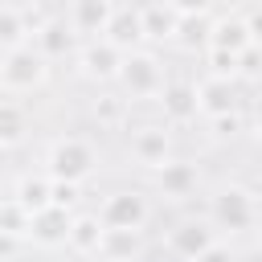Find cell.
<instances>
[{
  "mask_svg": "<svg viewBox=\"0 0 262 262\" xmlns=\"http://www.w3.org/2000/svg\"><path fill=\"white\" fill-rule=\"evenodd\" d=\"M98 172V147L86 135H57L45 147V176L66 184H86Z\"/></svg>",
  "mask_w": 262,
  "mask_h": 262,
  "instance_id": "6da1fadb",
  "label": "cell"
},
{
  "mask_svg": "<svg viewBox=\"0 0 262 262\" xmlns=\"http://www.w3.org/2000/svg\"><path fill=\"white\" fill-rule=\"evenodd\" d=\"M164 82H168V66L160 61V53H151V49L123 53V66H119L115 86L127 98V106L131 102H156L160 90H164Z\"/></svg>",
  "mask_w": 262,
  "mask_h": 262,
  "instance_id": "7a4b0ae2",
  "label": "cell"
},
{
  "mask_svg": "<svg viewBox=\"0 0 262 262\" xmlns=\"http://www.w3.org/2000/svg\"><path fill=\"white\" fill-rule=\"evenodd\" d=\"M209 225L217 233H254L258 225V201L246 184H221L209 196Z\"/></svg>",
  "mask_w": 262,
  "mask_h": 262,
  "instance_id": "3957f363",
  "label": "cell"
},
{
  "mask_svg": "<svg viewBox=\"0 0 262 262\" xmlns=\"http://www.w3.org/2000/svg\"><path fill=\"white\" fill-rule=\"evenodd\" d=\"M49 82V61L33 49V45H16L8 53H0V90L8 98L16 94H33Z\"/></svg>",
  "mask_w": 262,
  "mask_h": 262,
  "instance_id": "277c9868",
  "label": "cell"
},
{
  "mask_svg": "<svg viewBox=\"0 0 262 262\" xmlns=\"http://www.w3.org/2000/svg\"><path fill=\"white\" fill-rule=\"evenodd\" d=\"M102 229H135L143 233L147 221H151V196L143 188H115L102 196V205L94 209Z\"/></svg>",
  "mask_w": 262,
  "mask_h": 262,
  "instance_id": "5b68a950",
  "label": "cell"
},
{
  "mask_svg": "<svg viewBox=\"0 0 262 262\" xmlns=\"http://www.w3.org/2000/svg\"><path fill=\"white\" fill-rule=\"evenodd\" d=\"M172 156H176V147H172V127H168V123H139V127H127V160L139 164L143 172L164 168Z\"/></svg>",
  "mask_w": 262,
  "mask_h": 262,
  "instance_id": "8992f818",
  "label": "cell"
},
{
  "mask_svg": "<svg viewBox=\"0 0 262 262\" xmlns=\"http://www.w3.org/2000/svg\"><path fill=\"white\" fill-rule=\"evenodd\" d=\"M201 188V164L196 160H184V156H172L164 168L151 172V192L160 201H172V205H184L192 201Z\"/></svg>",
  "mask_w": 262,
  "mask_h": 262,
  "instance_id": "52a82bcc",
  "label": "cell"
},
{
  "mask_svg": "<svg viewBox=\"0 0 262 262\" xmlns=\"http://www.w3.org/2000/svg\"><path fill=\"white\" fill-rule=\"evenodd\" d=\"M213 242H221V237H217V229L209 225V217H184V221H176V225L164 233V250H168L176 262H196Z\"/></svg>",
  "mask_w": 262,
  "mask_h": 262,
  "instance_id": "ba28073f",
  "label": "cell"
},
{
  "mask_svg": "<svg viewBox=\"0 0 262 262\" xmlns=\"http://www.w3.org/2000/svg\"><path fill=\"white\" fill-rule=\"evenodd\" d=\"M74 57H78V74H82L86 82H98V86L115 82V78H119V66H123V49H119V45H111L106 37L82 41Z\"/></svg>",
  "mask_w": 262,
  "mask_h": 262,
  "instance_id": "9c48e42d",
  "label": "cell"
},
{
  "mask_svg": "<svg viewBox=\"0 0 262 262\" xmlns=\"http://www.w3.org/2000/svg\"><path fill=\"white\" fill-rule=\"evenodd\" d=\"M156 106H160V123H168L172 131L196 123V115H201L196 111V86L188 78H168L160 98H156Z\"/></svg>",
  "mask_w": 262,
  "mask_h": 262,
  "instance_id": "30bf717a",
  "label": "cell"
},
{
  "mask_svg": "<svg viewBox=\"0 0 262 262\" xmlns=\"http://www.w3.org/2000/svg\"><path fill=\"white\" fill-rule=\"evenodd\" d=\"M196 86V111L205 119H221V115H237V102H242V86L237 78H217V74H205Z\"/></svg>",
  "mask_w": 262,
  "mask_h": 262,
  "instance_id": "8fae6325",
  "label": "cell"
},
{
  "mask_svg": "<svg viewBox=\"0 0 262 262\" xmlns=\"http://www.w3.org/2000/svg\"><path fill=\"white\" fill-rule=\"evenodd\" d=\"M115 0H70V8L61 12L66 16V25H70V33L78 37V45L82 41H94V37H102L106 33V25H111V16H115Z\"/></svg>",
  "mask_w": 262,
  "mask_h": 262,
  "instance_id": "7c38bea8",
  "label": "cell"
},
{
  "mask_svg": "<svg viewBox=\"0 0 262 262\" xmlns=\"http://www.w3.org/2000/svg\"><path fill=\"white\" fill-rule=\"evenodd\" d=\"M250 45H254V37H250V25H246V16H242V12L213 16V25H209V45H205V49H221V53L242 57Z\"/></svg>",
  "mask_w": 262,
  "mask_h": 262,
  "instance_id": "4fadbf2b",
  "label": "cell"
},
{
  "mask_svg": "<svg viewBox=\"0 0 262 262\" xmlns=\"http://www.w3.org/2000/svg\"><path fill=\"white\" fill-rule=\"evenodd\" d=\"M70 217H74V213L57 209V205H49V209L33 213V221H29V242H33V246H41V250H66Z\"/></svg>",
  "mask_w": 262,
  "mask_h": 262,
  "instance_id": "5bb4252c",
  "label": "cell"
},
{
  "mask_svg": "<svg viewBox=\"0 0 262 262\" xmlns=\"http://www.w3.org/2000/svg\"><path fill=\"white\" fill-rule=\"evenodd\" d=\"M74 33H70V25H66V16H49V20H41V25H33V37H29V45L45 57V61H57V57H66L70 49H74Z\"/></svg>",
  "mask_w": 262,
  "mask_h": 262,
  "instance_id": "9a60e30c",
  "label": "cell"
},
{
  "mask_svg": "<svg viewBox=\"0 0 262 262\" xmlns=\"http://www.w3.org/2000/svg\"><path fill=\"white\" fill-rule=\"evenodd\" d=\"M111 45H119L123 53H131V49H143V25H139V4H131V8H115V16H111V25H106V33H102Z\"/></svg>",
  "mask_w": 262,
  "mask_h": 262,
  "instance_id": "2e32d148",
  "label": "cell"
},
{
  "mask_svg": "<svg viewBox=\"0 0 262 262\" xmlns=\"http://www.w3.org/2000/svg\"><path fill=\"white\" fill-rule=\"evenodd\" d=\"M98 246H102V221H98V213H74L70 217V233H66V250L98 258Z\"/></svg>",
  "mask_w": 262,
  "mask_h": 262,
  "instance_id": "e0dca14e",
  "label": "cell"
},
{
  "mask_svg": "<svg viewBox=\"0 0 262 262\" xmlns=\"http://www.w3.org/2000/svg\"><path fill=\"white\" fill-rule=\"evenodd\" d=\"M143 254V233L135 229H102L98 262H135Z\"/></svg>",
  "mask_w": 262,
  "mask_h": 262,
  "instance_id": "ac0fdd59",
  "label": "cell"
},
{
  "mask_svg": "<svg viewBox=\"0 0 262 262\" xmlns=\"http://www.w3.org/2000/svg\"><path fill=\"white\" fill-rule=\"evenodd\" d=\"M25 135H29V111H25L16 98L4 94V98H0V151L20 147Z\"/></svg>",
  "mask_w": 262,
  "mask_h": 262,
  "instance_id": "d6986e66",
  "label": "cell"
},
{
  "mask_svg": "<svg viewBox=\"0 0 262 262\" xmlns=\"http://www.w3.org/2000/svg\"><path fill=\"white\" fill-rule=\"evenodd\" d=\"M176 12L164 8L160 0H147L139 4V25H143V41H172L176 37Z\"/></svg>",
  "mask_w": 262,
  "mask_h": 262,
  "instance_id": "ffe728a7",
  "label": "cell"
},
{
  "mask_svg": "<svg viewBox=\"0 0 262 262\" xmlns=\"http://www.w3.org/2000/svg\"><path fill=\"white\" fill-rule=\"evenodd\" d=\"M49 176L45 172H25V176H16V184H12V201L16 205H25L29 213H41V209H49Z\"/></svg>",
  "mask_w": 262,
  "mask_h": 262,
  "instance_id": "44dd1931",
  "label": "cell"
},
{
  "mask_svg": "<svg viewBox=\"0 0 262 262\" xmlns=\"http://www.w3.org/2000/svg\"><path fill=\"white\" fill-rule=\"evenodd\" d=\"M29 37H33L29 16H25L16 4L0 0V53H8V49H16V45H29Z\"/></svg>",
  "mask_w": 262,
  "mask_h": 262,
  "instance_id": "7402d4cb",
  "label": "cell"
},
{
  "mask_svg": "<svg viewBox=\"0 0 262 262\" xmlns=\"http://www.w3.org/2000/svg\"><path fill=\"white\" fill-rule=\"evenodd\" d=\"M209 25H213V16H209V12L180 16V20H176V37H172V41H176V45H184V49H196V45L205 49V45H209Z\"/></svg>",
  "mask_w": 262,
  "mask_h": 262,
  "instance_id": "603a6c76",
  "label": "cell"
},
{
  "mask_svg": "<svg viewBox=\"0 0 262 262\" xmlns=\"http://www.w3.org/2000/svg\"><path fill=\"white\" fill-rule=\"evenodd\" d=\"M29 221H33V213L25 209V205H16L12 196L8 201H0V233H8V237H29Z\"/></svg>",
  "mask_w": 262,
  "mask_h": 262,
  "instance_id": "cb8c5ba5",
  "label": "cell"
},
{
  "mask_svg": "<svg viewBox=\"0 0 262 262\" xmlns=\"http://www.w3.org/2000/svg\"><path fill=\"white\" fill-rule=\"evenodd\" d=\"M123 115H127V98H123V94H102V98L94 102V119H98L102 127H119Z\"/></svg>",
  "mask_w": 262,
  "mask_h": 262,
  "instance_id": "d4e9b609",
  "label": "cell"
},
{
  "mask_svg": "<svg viewBox=\"0 0 262 262\" xmlns=\"http://www.w3.org/2000/svg\"><path fill=\"white\" fill-rule=\"evenodd\" d=\"M78 188H82V184H66V180H53V184H49V205H57V209L74 213V209H78Z\"/></svg>",
  "mask_w": 262,
  "mask_h": 262,
  "instance_id": "484cf974",
  "label": "cell"
},
{
  "mask_svg": "<svg viewBox=\"0 0 262 262\" xmlns=\"http://www.w3.org/2000/svg\"><path fill=\"white\" fill-rule=\"evenodd\" d=\"M205 61H209V74H217V78H237V57H233V53L205 49Z\"/></svg>",
  "mask_w": 262,
  "mask_h": 262,
  "instance_id": "4316f807",
  "label": "cell"
},
{
  "mask_svg": "<svg viewBox=\"0 0 262 262\" xmlns=\"http://www.w3.org/2000/svg\"><path fill=\"white\" fill-rule=\"evenodd\" d=\"M164 8H172L176 16H196V12H213V0H160Z\"/></svg>",
  "mask_w": 262,
  "mask_h": 262,
  "instance_id": "83f0119b",
  "label": "cell"
},
{
  "mask_svg": "<svg viewBox=\"0 0 262 262\" xmlns=\"http://www.w3.org/2000/svg\"><path fill=\"white\" fill-rule=\"evenodd\" d=\"M196 262H237V250H233V246H225V242H213Z\"/></svg>",
  "mask_w": 262,
  "mask_h": 262,
  "instance_id": "f1b7e54d",
  "label": "cell"
},
{
  "mask_svg": "<svg viewBox=\"0 0 262 262\" xmlns=\"http://www.w3.org/2000/svg\"><path fill=\"white\" fill-rule=\"evenodd\" d=\"M213 127H217V139H233L237 131H242V119L237 115H221V119H209Z\"/></svg>",
  "mask_w": 262,
  "mask_h": 262,
  "instance_id": "f546056e",
  "label": "cell"
},
{
  "mask_svg": "<svg viewBox=\"0 0 262 262\" xmlns=\"http://www.w3.org/2000/svg\"><path fill=\"white\" fill-rule=\"evenodd\" d=\"M20 250V237H8V233H0V258H12Z\"/></svg>",
  "mask_w": 262,
  "mask_h": 262,
  "instance_id": "4dcf8cb0",
  "label": "cell"
},
{
  "mask_svg": "<svg viewBox=\"0 0 262 262\" xmlns=\"http://www.w3.org/2000/svg\"><path fill=\"white\" fill-rule=\"evenodd\" d=\"M57 262H98L94 254H74V250H61L57 254Z\"/></svg>",
  "mask_w": 262,
  "mask_h": 262,
  "instance_id": "1f68e13d",
  "label": "cell"
},
{
  "mask_svg": "<svg viewBox=\"0 0 262 262\" xmlns=\"http://www.w3.org/2000/svg\"><path fill=\"white\" fill-rule=\"evenodd\" d=\"M250 139H254V147H258V151H262V119H258V123H254V127H250Z\"/></svg>",
  "mask_w": 262,
  "mask_h": 262,
  "instance_id": "d6a6232c",
  "label": "cell"
},
{
  "mask_svg": "<svg viewBox=\"0 0 262 262\" xmlns=\"http://www.w3.org/2000/svg\"><path fill=\"white\" fill-rule=\"evenodd\" d=\"M254 246H258V254H262V221L254 225Z\"/></svg>",
  "mask_w": 262,
  "mask_h": 262,
  "instance_id": "836d02e7",
  "label": "cell"
},
{
  "mask_svg": "<svg viewBox=\"0 0 262 262\" xmlns=\"http://www.w3.org/2000/svg\"><path fill=\"white\" fill-rule=\"evenodd\" d=\"M0 98H4V90H0Z\"/></svg>",
  "mask_w": 262,
  "mask_h": 262,
  "instance_id": "e575fe53",
  "label": "cell"
}]
</instances>
